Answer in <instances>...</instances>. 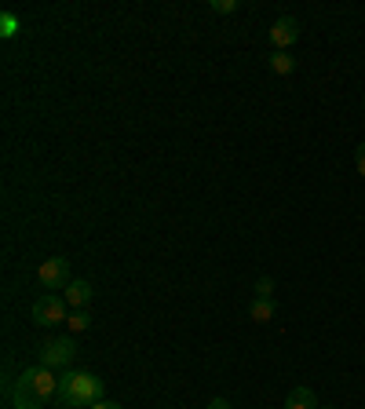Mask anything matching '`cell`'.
<instances>
[{"mask_svg": "<svg viewBox=\"0 0 365 409\" xmlns=\"http://www.w3.org/2000/svg\"><path fill=\"white\" fill-rule=\"evenodd\" d=\"M66 325H70V333H88V325H91V314H88V310H73L70 318H66Z\"/></svg>", "mask_w": 365, "mask_h": 409, "instance_id": "obj_11", "label": "cell"}, {"mask_svg": "<svg viewBox=\"0 0 365 409\" xmlns=\"http://www.w3.org/2000/svg\"><path fill=\"white\" fill-rule=\"evenodd\" d=\"M66 296H55V293H44L37 303H34V322L37 325H63L70 314H66Z\"/></svg>", "mask_w": 365, "mask_h": 409, "instance_id": "obj_4", "label": "cell"}, {"mask_svg": "<svg viewBox=\"0 0 365 409\" xmlns=\"http://www.w3.org/2000/svg\"><path fill=\"white\" fill-rule=\"evenodd\" d=\"M208 8L216 11V15H234V11H237V0H212Z\"/></svg>", "mask_w": 365, "mask_h": 409, "instance_id": "obj_14", "label": "cell"}, {"mask_svg": "<svg viewBox=\"0 0 365 409\" xmlns=\"http://www.w3.org/2000/svg\"><path fill=\"white\" fill-rule=\"evenodd\" d=\"M354 165H358V176H365V143L354 150Z\"/></svg>", "mask_w": 365, "mask_h": 409, "instance_id": "obj_15", "label": "cell"}, {"mask_svg": "<svg viewBox=\"0 0 365 409\" xmlns=\"http://www.w3.org/2000/svg\"><path fill=\"white\" fill-rule=\"evenodd\" d=\"M103 395H106V384L96 373H63L58 376V402L70 409H88V405L103 402Z\"/></svg>", "mask_w": 365, "mask_h": 409, "instance_id": "obj_2", "label": "cell"}, {"mask_svg": "<svg viewBox=\"0 0 365 409\" xmlns=\"http://www.w3.org/2000/svg\"><path fill=\"white\" fill-rule=\"evenodd\" d=\"M88 409H120V405H117V402H106V398H103V402H96V405H88Z\"/></svg>", "mask_w": 365, "mask_h": 409, "instance_id": "obj_17", "label": "cell"}, {"mask_svg": "<svg viewBox=\"0 0 365 409\" xmlns=\"http://www.w3.org/2000/svg\"><path fill=\"white\" fill-rule=\"evenodd\" d=\"M270 70L278 74V77H289V74L296 70V59H292L289 51H274V55H270Z\"/></svg>", "mask_w": 365, "mask_h": 409, "instance_id": "obj_10", "label": "cell"}, {"mask_svg": "<svg viewBox=\"0 0 365 409\" xmlns=\"http://www.w3.org/2000/svg\"><path fill=\"white\" fill-rule=\"evenodd\" d=\"M270 41H274V51H289V48L299 41V22H296L292 15L278 19V22L270 26Z\"/></svg>", "mask_w": 365, "mask_h": 409, "instance_id": "obj_6", "label": "cell"}, {"mask_svg": "<svg viewBox=\"0 0 365 409\" xmlns=\"http://www.w3.org/2000/svg\"><path fill=\"white\" fill-rule=\"evenodd\" d=\"M37 281H41V286H44L48 293L66 289V286H70V260H63V256L44 260V263H41V271H37Z\"/></svg>", "mask_w": 365, "mask_h": 409, "instance_id": "obj_5", "label": "cell"}, {"mask_svg": "<svg viewBox=\"0 0 365 409\" xmlns=\"http://www.w3.org/2000/svg\"><path fill=\"white\" fill-rule=\"evenodd\" d=\"M88 300H91V286L81 278V281H70L66 286V303L73 307V310H84L88 307Z\"/></svg>", "mask_w": 365, "mask_h": 409, "instance_id": "obj_7", "label": "cell"}, {"mask_svg": "<svg viewBox=\"0 0 365 409\" xmlns=\"http://www.w3.org/2000/svg\"><path fill=\"white\" fill-rule=\"evenodd\" d=\"M208 409H234V405H230L227 398H212V402H208Z\"/></svg>", "mask_w": 365, "mask_h": 409, "instance_id": "obj_16", "label": "cell"}, {"mask_svg": "<svg viewBox=\"0 0 365 409\" xmlns=\"http://www.w3.org/2000/svg\"><path fill=\"white\" fill-rule=\"evenodd\" d=\"M19 34V19L8 11V15H0V37H4V41H11Z\"/></svg>", "mask_w": 365, "mask_h": 409, "instance_id": "obj_12", "label": "cell"}, {"mask_svg": "<svg viewBox=\"0 0 365 409\" xmlns=\"http://www.w3.org/2000/svg\"><path fill=\"white\" fill-rule=\"evenodd\" d=\"M285 409H318V398L311 388H292L285 398Z\"/></svg>", "mask_w": 365, "mask_h": 409, "instance_id": "obj_8", "label": "cell"}, {"mask_svg": "<svg viewBox=\"0 0 365 409\" xmlns=\"http://www.w3.org/2000/svg\"><path fill=\"white\" fill-rule=\"evenodd\" d=\"M73 358H77V340L73 336L48 340L41 348V365H48V369H66V365H73Z\"/></svg>", "mask_w": 365, "mask_h": 409, "instance_id": "obj_3", "label": "cell"}, {"mask_svg": "<svg viewBox=\"0 0 365 409\" xmlns=\"http://www.w3.org/2000/svg\"><path fill=\"white\" fill-rule=\"evenodd\" d=\"M318 409H332V405H318Z\"/></svg>", "mask_w": 365, "mask_h": 409, "instance_id": "obj_18", "label": "cell"}, {"mask_svg": "<svg viewBox=\"0 0 365 409\" xmlns=\"http://www.w3.org/2000/svg\"><path fill=\"white\" fill-rule=\"evenodd\" d=\"M249 318H252V322H259V325H263V322H270V318H274V300L256 296V300L249 303Z\"/></svg>", "mask_w": 365, "mask_h": 409, "instance_id": "obj_9", "label": "cell"}, {"mask_svg": "<svg viewBox=\"0 0 365 409\" xmlns=\"http://www.w3.org/2000/svg\"><path fill=\"white\" fill-rule=\"evenodd\" d=\"M58 395V376L48 365H29L11 388V405L15 409H44V402Z\"/></svg>", "mask_w": 365, "mask_h": 409, "instance_id": "obj_1", "label": "cell"}, {"mask_svg": "<svg viewBox=\"0 0 365 409\" xmlns=\"http://www.w3.org/2000/svg\"><path fill=\"white\" fill-rule=\"evenodd\" d=\"M256 296H263V300H274V278H270V274L256 278Z\"/></svg>", "mask_w": 365, "mask_h": 409, "instance_id": "obj_13", "label": "cell"}]
</instances>
